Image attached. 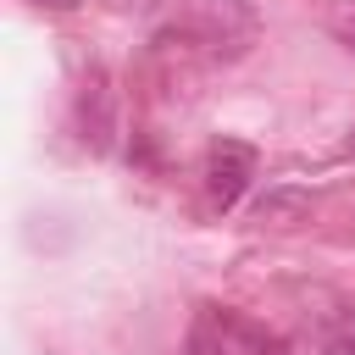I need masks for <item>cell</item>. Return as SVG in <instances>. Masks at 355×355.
<instances>
[{"label": "cell", "mask_w": 355, "mask_h": 355, "mask_svg": "<svg viewBox=\"0 0 355 355\" xmlns=\"http://www.w3.org/2000/svg\"><path fill=\"white\" fill-rule=\"evenodd\" d=\"M250 178H255V150L244 139H216L211 155H205V194H211V205L216 211H233L244 200Z\"/></svg>", "instance_id": "cell-1"}, {"label": "cell", "mask_w": 355, "mask_h": 355, "mask_svg": "<svg viewBox=\"0 0 355 355\" xmlns=\"http://www.w3.org/2000/svg\"><path fill=\"white\" fill-rule=\"evenodd\" d=\"M305 211H311V194H300V189H272V194L255 200V216L261 222H294Z\"/></svg>", "instance_id": "cell-2"}, {"label": "cell", "mask_w": 355, "mask_h": 355, "mask_svg": "<svg viewBox=\"0 0 355 355\" xmlns=\"http://www.w3.org/2000/svg\"><path fill=\"white\" fill-rule=\"evenodd\" d=\"M194 355H233V349H227V344H205V333H200V338H194Z\"/></svg>", "instance_id": "cell-3"}, {"label": "cell", "mask_w": 355, "mask_h": 355, "mask_svg": "<svg viewBox=\"0 0 355 355\" xmlns=\"http://www.w3.org/2000/svg\"><path fill=\"white\" fill-rule=\"evenodd\" d=\"M33 6H39V11H72L78 0H33Z\"/></svg>", "instance_id": "cell-4"}, {"label": "cell", "mask_w": 355, "mask_h": 355, "mask_svg": "<svg viewBox=\"0 0 355 355\" xmlns=\"http://www.w3.org/2000/svg\"><path fill=\"white\" fill-rule=\"evenodd\" d=\"M349 155H355V133H349Z\"/></svg>", "instance_id": "cell-5"}]
</instances>
